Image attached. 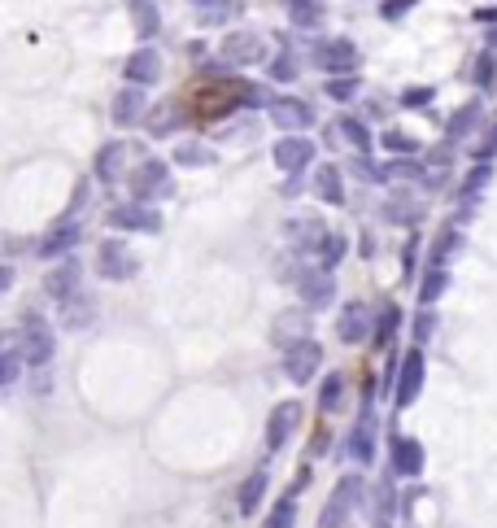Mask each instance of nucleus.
Masks as SVG:
<instances>
[{
    "instance_id": "f257e3e1",
    "label": "nucleus",
    "mask_w": 497,
    "mask_h": 528,
    "mask_svg": "<svg viewBox=\"0 0 497 528\" xmlns=\"http://www.w3.org/2000/svg\"><path fill=\"white\" fill-rule=\"evenodd\" d=\"M127 188H131V201H144V206L175 197L171 162H166V158H144V162H136L127 171Z\"/></svg>"
},
{
    "instance_id": "f03ea898",
    "label": "nucleus",
    "mask_w": 497,
    "mask_h": 528,
    "mask_svg": "<svg viewBox=\"0 0 497 528\" xmlns=\"http://www.w3.org/2000/svg\"><path fill=\"white\" fill-rule=\"evenodd\" d=\"M310 62H314V70H323V75H358L362 53L349 35H323V40L310 44Z\"/></svg>"
},
{
    "instance_id": "7ed1b4c3",
    "label": "nucleus",
    "mask_w": 497,
    "mask_h": 528,
    "mask_svg": "<svg viewBox=\"0 0 497 528\" xmlns=\"http://www.w3.org/2000/svg\"><path fill=\"white\" fill-rule=\"evenodd\" d=\"M18 345H22V363L27 367H48L57 354V332L48 328V319L27 310V315H22V328H18Z\"/></svg>"
},
{
    "instance_id": "20e7f679",
    "label": "nucleus",
    "mask_w": 497,
    "mask_h": 528,
    "mask_svg": "<svg viewBox=\"0 0 497 528\" xmlns=\"http://www.w3.org/2000/svg\"><path fill=\"white\" fill-rule=\"evenodd\" d=\"M266 57H271V48H266V40L258 31H227L223 44H218V62H223L227 70H249V66H262Z\"/></svg>"
},
{
    "instance_id": "39448f33",
    "label": "nucleus",
    "mask_w": 497,
    "mask_h": 528,
    "mask_svg": "<svg viewBox=\"0 0 497 528\" xmlns=\"http://www.w3.org/2000/svg\"><path fill=\"white\" fill-rule=\"evenodd\" d=\"M136 271H140L136 249H131L127 240H118V236H105L101 249H96V275L109 280V284H127V280H136Z\"/></svg>"
},
{
    "instance_id": "423d86ee",
    "label": "nucleus",
    "mask_w": 497,
    "mask_h": 528,
    "mask_svg": "<svg viewBox=\"0 0 497 528\" xmlns=\"http://www.w3.org/2000/svg\"><path fill=\"white\" fill-rule=\"evenodd\" d=\"M362 494H367V485H362L358 472H345L341 480H336L332 498H327V507L319 511V528H345L349 515H354V507H362Z\"/></svg>"
},
{
    "instance_id": "0eeeda50",
    "label": "nucleus",
    "mask_w": 497,
    "mask_h": 528,
    "mask_svg": "<svg viewBox=\"0 0 497 528\" xmlns=\"http://www.w3.org/2000/svg\"><path fill=\"white\" fill-rule=\"evenodd\" d=\"M79 240H83V223L70 219V214H62V219H57L40 240H35V258L62 262V258H70L79 249Z\"/></svg>"
},
{
    "instance_id": "6e6552de",
    "label": "nucleus",
    "mask_w": 497,
    "mask_h": 528,
    "mask_svg": "<svg viewBox=\"0 0 497 528\" xmlns=\"http://www.w3.org/2000/svg\"><path fill=\"white\" fill-rule=\"evenodd\" d=\"M423 380H428V358H423V345L402 354V367H397V384H393V402L397 411H406V406L419 402L423 393Z\"/></svg>"
},
{
    "instance_id": "1a4fd4ad",
    "label": "nucleus",
    "mask_w": 497,
    "mask_h": 528,
    "mask_svg": "<svg viewBox=\"0 0 497 528\" xmlns=\"http://www.w3.org/2000/svg\"><path fill=\"white\" fill-rule=\"evenodd\" d=\"M266 114H271V123L280 127L284 136H306L314 127V110H310V101H301V96H271Z\"/></svg>"
},
{
    "instance_id": "9d476101",
    "label": "nucleus",
    "mask_w": 497,
    "mask_h": 528,
    "mask_svg": "<svg viewBox=\"0 0 497 528\" xmlns=\"http://www.w3.org/2000/svg\"><path fill=\"white\" fill-rule=\"evenodd\" d=\"M384 223H393V227H419L423 219H428V206H423V197L419 192H410V188H393L389 197H384Z\"/></svg>"
},
{
    "instance_id": "9b49d317",
    "label": "nucleus",
    "mask_w": 497,
    "mask_h": 528,
    "mask_svg": "<svg viewBox=\"0 0 497 528\" xmlns=\"http://www.w3.org/2000/svg\"><path fill=\"white\" fill-rule=\"evenodd\" d=\"M319 363H323V345L319 341H297V345H288L284 358H280L284 376L293 384H310L314 376H319Z\"/></svg>"
},
{
    "instance_id": "f8f14e48",
    "label": "nucleus",
    "mask_w": 497,
    "mask_h": 528,
    "mask_svg": "<svg viewBox=\"0 0 497 528\" xmlns=\"http://www.w3.org/2000/svg\"><path fill=\"white\" fill-rule=\"evenodd\" d=\"M105 223L118 227V232H144V236L162 232V214H157L153 206H144V201H123V206H114Z\"/></svg>"
},
{
    "instance_id": "ddd939ff",
    "label": "nucleus",
    "mask_w": 497,
    "mask_h": 528,
    "mask_svg": "<svg viewBox=\"0 0 497 528\" xmlns=\"http://www.w3.org/2000/svg\"><path fill=\"white\" fill-rule=\"evenodd\" d=\"M297 293H301V306L306 310H327L336 302V275L323 267H306L297 275Z\"/></svg>"
},
{
    "instance_id": "4468645a",
    "label": "nucleus",
    "mask_w": 497,
    "mask_h": 528,
    "mask_svg": "<svg viewBox=\"0 0 497 528\" xmlns=\"http://www.w3.org/2000/svg\"><path fill=\"white\" fill-rule=\"evenodd\" d=\"M149 88H136V83H123V88L114 92V101H109V118H114V127H140L144 114H149Z\"/></svg>"
},
{
    "instance_id": "2eb2a0df",
    "label": "nucleus",
    "mask_w": 497,
    "mask_h": 528,
    "mask_svg": "<svg viewBox=\"0 0 497 528\" xmlns=\"http://www.w3.org/2000/svg\"><path fill=\"white\" fill-rule=\"evenodd\" d=\"M301 415H306V406H301L297 398H288V402H280L271 411V419H266V450H284L288 446V437L301 428Z\"/></svg>"
},
{
    "instance_id": "dca6fc26",
    "label": "nucleus",
    "mask_w": 497,
    "mask_h": 528,
    "mask_svg": "<svg viewBox=\"0 0 497 528\" xmlns=\"http://www.w3.org/2000/svg\"><path fill=\"white\" fill-rule=\"evenodd\" d=\"M127 158H131V144L127 140H105L101 149H96V162H92V175L101 179V184H123L127 179Z\"/></svg>"
},
{
    "instance_id": "f3484780",
    "label": "nucleus",
    "mask_w": 497,
    "mask_h": 528,
    "mask_svg": "<svg viewBox=\"0 0 497 528\" xmlns=\"http://www.w3.org/2000/svg\"><path fill=\"white\" fill-rule=\"evenodd\" d=\"M371 328H375V315H371L367 302H345L341 315H336V336H341L345 345L371 341Z\"/></svg>"
},
{
    "instance_id": "a211bd4d",
    "label": "nucleus",
    "mask_w": 497,
    "mask_h": 528,
    "mask_svg": "<svg viewBox=\"0 0 497 528\" xmlns=\"http://www.w3.org/2000/svg\"><path fill=\"white\" fill-rule=\"evenodd\" d=\"M271 158L284 175H301L314 162V140L310 136H280L275 140V149H271Z\"/></svg>"
},
{
    "instance_id": "6ab92c4d",
    "label": "nucleus",
    "mask_w": 497,
    "mask_h": 528,
    "mask_svg": "<svg viewBox=\"0 0 497 528\" xmlns=\"http://www.w3.org/2000/svg\"><path fill=\"white\" fill-rule=\"evenodd\" d=\"M123 79L136 83V88H153V83H162V53H157L153 44H140L136 53L123 62Z\"/></svg>"
},
{
    "instance_id": "aec40b11",
    "label": "nucleus",
    "mask_w": 497,
    "mask_h": 528,
    "mask_svg": "<svg viewBox=\"0 0 497 528\" xmlns=\"http://www.w3.org/2000/svg\"><path fill=\"white\" fill-rule=\"evenodd\" d=\"M323 236H327V223L319 214H293V219L284 223V240L297 249V254H314Z\"/></svg>"
},
{
    "instance_id": "412c9836",
    "label": "nucleus",
    "mask_w": 497,
    "mask_h": 528,
    "mask_svg": "<svg viewBox=\"0 0 497 528\" xmlns=\"http://www.w3.org/2000/svg\"><path fill=\"white\" fill-rule=\"evenodd\" d=\"M271 341L280 345V350H288V345H297V341H310V310L306 306L280 310L271 323Z\"/></svg>"
},
{
    "instance_id": "4be33fe9",
    "label": "nucleus",
    "mask_w": 497,
    "mask_h": 528,
    "mask_svg": "<svg viewBox=\"0 0 497 528\" xmlns=\"http://www.w3.org/2000/svg\"><path fill=\"white\" fill-rule=\"evenodd\" d=\"M389 463H393V476H423L428 450H423V441H419V437H393V446H389Z\"/></svg>"
},
{
    "instance_id": "5701e85b",
    "label": "nucleus",
    "mask_w": 497,
    "mask_h": 528,
    "mask_svg": "<svg viewBox=\"0 0 497 528\" xmlns=\"http://www.w3.org/2000/svg\"><path fill=\"white\" fill-rule=\"evenodd\" d=\"M79 280H83V267H79V258L70 254V258H62L53 271H48V280H44V293L53 297L57 306H62L66 297H75V293H79Z\"/></svg>"
},
{
    "instance_id": "b1692460",
    "label": "nucleus",
    "mask_w": 497,
    "mask_h": 528,
    "mask_svg": "<svg viewBox=\"0 0 497 528\" xmlns=\"http://www.w3.org/2000/svg\"><path fill=\"white\" fill-rule=\"evenodd\" d=\"M266 485H271V472H266V463H262V467H253V472L240 480V489H236V511H240V515H258L262 502H266Z\"/></svg>"
},
{
    "instance_id": "393cba45",
    "label": "nucleus",
    "mask_w": 497,
    "mask_h": 528,
    "mask_svg": "<svg viewBox=\"0 0 497 528\" xmlns=\"http://www.w3.org/2000/svg\"><path fill=\"white\" fill-rule=\"evenodd\" d=\"M345 450H349V459H354L358 467L375 463V419H371V406L358 415V424H354V432H349Z\"/></svg>"
},
{
    "instance_id": "a878e982",
    "label": "nucleus",
    "mask_w": 497,
    "mask_h": 528,
    "mask_svg": "<svg viewBox=\"0 0 497 528\" xmlns=\"http://www.w3.org/2000/svg\"><path fill=\"white\" fill-rule=\"evenodd\" d=\"M310 192L323 201V206H345V175H341V166L323 162L319 171H314V179H310Z\"/></svg>"
},
{
    "instance_id": "bb28decb",
    "label": "nucleus",
    "mask_w": 497,
    "mask_h": 528,
    "mask_svg": "<svg viewBox=\"0 0 497 528\" xmlns=\"http://www.w3.org/2000/svg\"><path fill=\"white\" fill-rule=\"evenodd\" d=\"M188 5L197 9V22H201V27H227V22L240 18L245 0H188Z\"/></svg>"
},
{
    "instance_id": "cd10ccee",
    "label": "nucleus",
    "mask_w": 497,
    "mask_h": 528,
    "mask_svg": "<svg viewBox=\"0 0 497 528\" xmlns=\"http://www.w3.org/2000/svg\"><path fill=\"white\" fill-rule=\"evenodd\" d=\"M484 123V105L480 101H467V105H458V110L450 114V123H445V144H458V140H467L471 131H476Z\"/></svg>"
},
{
    "instance_id": "c85d7f7f",
    "label": "nucleus",
    "mask_w": 497,
    "mask_h": 528,
    "mask_svg": "<svg viewBox=\"0 0 497 528\" xmlns=\"http://www.w3.org/2000/svg\"><path fill=\"white\" fill-rule=\"evenodd\" d=\"M62 323H66L70 332L92 328V323H96V297L83 293V288H79L75 297H66V302H62Z\"/></svg>"
},
{
    "instance_id": "c756f323",
    "label": "nucleus",
    "mask_w": 497,
    "mask_h": 528,
    "mask_svg": "<svg viewBox=\"0 0 497 528\" xmlns=\"http://www.w3.org/2000/svg\"><path fill=\"white\" fill-rule=\"evenodd\" d=\"M284 18L293 22L297 31H319L327 9H323V0H284Z\"/></svg>"
},
{
    "instance_id": "7c9ffc66",
    "label": "nucleus",
    "mask_w": 497,
    "mask_h": 528,
    "mask_svg": "<svg viewBox=\"0 0 497 528\" xmlns=\"http://www.w3.org/2000/svg\"><path fill=\"white\" fill-rule=\"evenodd\" d=\"M131 27L144 44L157 40V31H162V9H157V0H131Z\"/></svg>"
},
{
    "instance_id": "2f4dec72",
    "label": "nucleus",
    "mask_w": 497,
    "mask_h": 528,
    "mask_svg": "<svg viewBox=\"0 0 497 528\" xmlns=\"http://www.w3.org/2000/svg\"><path fill=\"white\" fill-rule=\"evenodd\" d=\"M171 162L175 166H188V171H201V166H214L218 162V153H214V144H205V140H179L175 153H171Z\"/></svg>"
},
{
    "instance_id": "473e14b6",
    "label": "nucleus",
    "mask_w": 497,
    "mask_h": 528,
    "mask_svg": "<svg viewBox=\"0 0 497 528\" xmlns=\"http://www.w3.org/2000/svg\"><path fill=\"white\" fill-rule=\"evenodd\" d=\"M266 75H271V83H297L301 79V57L293 44H284L280 53L266 57Z\"/></svg>"
},
{
    "instance_id": "72a5a7b5",
    "label": "nucleus",
    "mask_w": 497,
    "mask_h": 528,
    "mask_svg": "<svg viewBox=\"0 0 497 528\" xmlns=\"http://www.w3.org/2000/svg\"><path fill=\"white\" fill-rule=\"evenodd\" d=\"M22 345H18V332L14 336H0V389H9V384H18L22 376Z\"/></svg>"
},
{
    "instance_id": "f704fd0d",
    "label": "nucleus",
    "mask_w": 497,
    "mask_h": 528,
    "mask_svg": "<svg viewBox=\"0 0 497 528\" xmlns=\"http://www.w3.org/2000/svg\"><path fill=\"white\" fill-rule=\"evenodd\" d=\"M345 393H349L345 371H327L323 384H319V411H323V415H336V411L345 406Z\"/></svg>"
},
{
    "instance_id": "c9c22d12",
    "label": "nucleus",
    "mask_w": 497,
    "mask_h": 528,
    "mask_svg": "<svg viewBox=\"0 0 497 528\" xmlns=\"http://www.w3.org/2000/svg\"><path fill=\"white\" fill-rule=\"evenodd\" d=\"M458 249H463V232H458V227H445V232L432 240V249H428V267L450 271V262H454Z\"/></svg>"
},
{
    "instance_id": "e433bc0d",
    "label": "nucleus",
    "mask_w": 497,
    "mask_h": 528,
    "mask_svg": "<svg viewBox=\"0 0 497 528\" xmlns=\"http://www.w3.org/2000/svg\"><path fill=\"white\" fill-rule=\"evenodd\" d=\"M336 131H341V136L349 140V149H354V153H371V149H375L371 127L362 123L358 114H341V118H336Z\"/></svg>"
},
{
    "instance_id": "4c0bfd02",
    "label": "nucleus",
    "mask_w": 497,
    "mask_h": 528,
    "mask_svg": "<svg viewBox=\"0 0 497 528\" xmlns=\"http://www.w3.org/2000/svg\"><path fill=\"white\" fill-rule=\"evenodd\" d=\"M380 149H389V158H419L423 144L410 136V131H402V127H384L380 131Z\"/></svg>"
},
{
    "instance_id": "58836bf2",
    "label": "nucleus",
    "mask_w": 497,
    "mask_h": 528,
    "mask_svg": "<svg viewBox=\"0 0 497 528\" xmlns=\"http://www.w3.org/2000/svg\"><path fill=\"white\" fill-rule=\"evenodd\" d=\"M393 515H397V489H393V480L384 476L380 485H375V502H371V520L375 528H389L393 524Z\"/></svg>"
},
{
    "instance_id": "ea45409f",
    "label": "nucleus",
    "mask_w": 497,
    "mask_h": 528,
    "mask_svg": "<svg viewBox=\"0 0 497 528\" xmlns=\"http://www.w3.org/2000/svg\"><path fill=\"white\" fill-rule=\"evenodd\" d=\"M345 254H349V240H345L341 232H332V227H327V236L319 240V249H314L319 267H323V271H336V267L345 262Z\"/></svg>"
},
{
    "instance_id": "a19ab883",
    "label": "nucleus",
    "mask_w": 497,
    "mask_h": 528,
    "mask_svg": "<svg viewBox=\"0 0 497 528\" xmlns=\"http://www.w3.org/2000/svg\"><path fill=\"white\" fill-rule=\"evenodd\" d=\"M450 288V271L441 267H423V280H419V306H436Z\"/></svg>"
},
{
    "instance_id": "79ce46f5",
    "label": "nucleus",
    "mask_w": 497,
    "mask_h": 528,
    "mask_svg": "<svg viewBox=\"0 0 497 528\" xmlns=\"http://www.w3.org/2000/svg\"><path fill=\"white\" fill-rule=\"evenodd\" d=\"M323 92L332 96L336 105H354L358 92H362V79H358V75H327V79H323Z\"/></svg>"
},
{
    "instance_id": "37998d69",
    "label": "nucleus",
    "mask_w": 497,
    "mask_h": 528,
    "mask_svg": "<svg viewBox=\"0 0 497 528\" xmlns=\"http://www.w3.org/2000/svg\"><path fill=\"white\" fill-rule=\"evenodd\" d=\"M175 110H179L175 101H166V105H153V110L144 114V127H149L153 136H171V131L179 127V118H184V114H175Z\"/></svg>"
},
{
    "instance_id": "c03bdc74",
    "label": "nucleus",
    "mask_w": 497,
    "mask_h": 528,
    "mask_svg": "<svg viewBox=\"0 0 497 528\" xmlns=\"http://www.w3.org/2000/svg\"><path fill=\"white\" fill-rule=\"evenodd\" d=\"M397 328H402V306H397V302H389V306L380 310V315H375V328H371L375 345H380V350H384V345H389L393 336H397Z\"/></svg>"
},
{
    "instance_id": "a18cd8bd",
    "label": "nucleus",
    "mask_w": 497,
    "mask_h": 528,
    "mask_svg": "<svg viewBox=\"0 0 497 528\" xmlns=\"http://www.w3.org/2000/svg\"><path fill=\"white\" fill-rule=\"evenodd\" d=\"M471 83H476L480 92H497V53H484L476 57V66H471Z\"/></svg>"
},
{
    "instance_id": "49530a36",
    "label": "nucleus",
    "mask_w": 497,
    "mask_h": 528,
    "mask_svg": "<svg viewBox=\"0 0 497 528\" xmlns=\"http://www.w3.org/2000/svg\"><path fill=\"white\" fill-rule=\"evenodd\" d=\"M489 179H493V162H476L467 171V179H463V188H458V197L463 201H476L484 188H489Z\"/></svg>"
},
{
    "instance_id": "de8ad7c7",
    "label": "nucleus",
    "mask_w": 497,
    "mask_h": 528,
    "mask_svg": "<svg viewBox=\"0 0 497 528\" xmlns=\"http://www.w3.org/2000/svg\"><path fill=\"white\" fill-rule=\"evenodd\" d=\"M297 524V498L293 494H284L280 502H275V511L266 515V524L262 528H293Z\"/></svg>"
},
{
    "instance_id": "09e8293b",
    "label": "nucleus",
    "mask_w": 497,
    "mask_h": 528,
    "mask_svg": "<svg viewBox=\"0 0 497 528\" xmlns=\"http://www.w3.org/2000/svg\"><path fill=\"white\" fill-rule=\"evenodd\" d=\"M415 345H428L432 341V332H436V315H432V306H419V315H415Z\"/></svg>"
},
{
    "instance_id": "8fccbe9b",
    "label": "nucleus",
    "mask_w": 497,
    "mask_h": 528,
    "mask_svg": "<svg viewBox=\"0 0 497 528\" xmlns=\"http://www.w3.org/2000/svg\"><path fill=\"white\" fill-rule=\"evenodd\" d=\"M415 5H419V0H380V18L384 22H402Z\"/></svg>"
},
{
    "instance_id": "3c124183",
    "label": "nucleus",
    "mask_w": 497,
    "mask_h": 528,
    "mask_svg": "<svg viewBox=\"0 0 497 528\" xmlns=\"http://www.w3.org/2000/svg\"><path fill=\"white\" fill-rule=\"evenodd\" d=\"M432 101H436V88H428V83H423V88H406L402 92L406 110H423V105H432Z\"/></svg>"
},
{
    "instance_id": "603ef678",
    "label": "nucleus",
    "mask_w": 497,
    "mask_h": 528,
    "mask_svg": "<svg viewBox=\"0 0 497 528\" xmlns=\"http://www.w3.org/2000/svg\"><path fill=\"white\" fill-rule=\"evenodd\" d=\"M327 446H332V432H327V428H319V432H314V437H310V454H323Z\"/></svg>"
},
{
    "instance_id": "864d4df0",
    "label": "nucleus",
    "mask_w": 497,
    "mask_h": 528,
    "mask_svg": "<svg viewBox=\"0 0 497 528\" xmlns=\"http://www.w3.org/2000/svg\"><path fill=\"white\" fill-rule=\"evenodd\" d=\"M301 188H306V184H301V175H288L284 184H280V192H284V197H301Z\"/></svg>"
},
{
    "instance_id": "5fc2aeb1",
    "label": "nucleus",
    "mask_w": 497,
    "mask_h": 528,
    "mask_svg": "<svg viewBox=\"0 0 497 528\" xmlns=\"http://www.w3.org/2000/svg\"><path fill=\"white\" fill-rule=\"evenodd\" d=\"M476 22H484V27H497V0H493V5H484V9H476Z\"/></svg>"
},
{
    "instance_id": "6e6d98bb",
    "label": "nucleus",
    "mask_w": 497,
    "mask_h": 528,
    "mask_svg": "<svg viewBox=\"0 0 497 528\" xmlns=\"http://www.w3.org/2000/svg\"><path fill=\"white\" fill-rule=\"evenodd\" d=\"M14 288V267L9 262H0V293H9Z\"/></svg>"
},
{
    "instance_id": "4d7b16f0",
    "label": "nucleus",
    "mask_w": 497,
    "mask_h": 528,
    "mask_svg": "<svg viewBox=\"0 0 497 528\" xmlns=\"http://www.w3.org/2000/svg\"><path fill=\"white\" fill-rule=\"evenodd\" d=\"M484 48H489V53H497V27H489V35H484Z\"/></svg>"
}]
</instances>
